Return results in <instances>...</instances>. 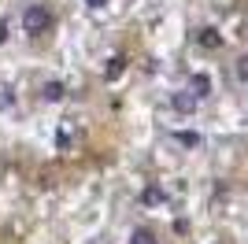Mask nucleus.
<instances>
[{"mask_svg": "<svg viewBox=\"0 0 248 244\" xmlns=\"http://www.w3.org/2000/svg\"><path fill=\"white\" fill-rule=\"evenodd\" d=\"M52 26V11L45 4H30V8L22 11V30L26 33H45Z\"/></svg>", "mask_w": 248, "mask_h": 244, "instance_id": "obj_1", "label": "nucleus"}, {"mask_svg": "<svg viewBox=\"0 0 248 244\" xmlns=\"http://www.w3.org/2000/svg\"><path fill=\"white\" fill-rule=\"evenodd\" d=\"M170 104H174V111H197V104H200V96H197V92H193V89H189V92H174V96H170Z\"/></svg>", "mask_w": 248, "mask_h": 244, "instance_id": "obj_2", "label": "nucleus"}, {"mask_svg": "<svg viewBox=\"0 0 248 244\" xmlns=\"http://www.w3.org/2000/svg\"><path fill=\"white\" fill-rule=\"evenodd\" d=\"M41 96L48 104H56V100H63V96H67V89H63V81H45L41 85Z\"/></svg>", "mask_w": 248, "mask_h": 244, "instance_id": "obj_3", "label": "nucleus"}, {"mask_svg": "<svg viewBox=\"0 0 248 244\" xmlns=\"http://www.w3.org/2000/svg\"><path fill=\"white\" fill-rule=\"evenodd\" d=\"M189 89L197 92L200 100H204L207 92H211V78H207V74H193V81H189Z\"/></svg>", "mask_w": 248, "mask_h": 244, "instance_id": "obj_4", "label": "nucleus"}, {"mask_svg": "<svg viewBox=\"0 0 248 244\" xmlns=\"http://www.w3.org/2000/svg\"><path fill=\"white\" fill-rule=\"evenodd\" d=\"M197 41H200V45H204V48H218V45H222V37H218V30H200V33H197Z\"/></svg>", "mask_w": 248, "mask_h": 244, "instance_id": "obj_5", "label": "nucleus"}, {"mask_svg": "<svg viewBox=\"0 0 248 244\" xmlns=\"http://www.w3.org/2000/svg\"><path fill=\"white\" fill-rule=\"evenodd\" d=\"M123 67H126V60H123V56H115V60H111V67L104 71V78H108V81H115L119 74H123Z\"/></svg>", "mask_w": 248, "mask_h": 244, "instance_id": "obj_6", "label": "nucleus"}, {"mask_svg": "<svg viewBox=\"0 0 248 244\" xmlns=\"http://www.w3.org/2000/svg\"><path fill=\"white\" fill-rule=\"evenodd\" d=\"M130 244H155V237L148 233V229H134V237H130Z\"/></svg>", "mask_w": 248, "mask_h": 244, "instance_id": "obj_7", "label": "nucleus"}, {"mask_svg": "<svg viewBox=\"0 0 248 244\" xmlns=\"http://www.w3.org/2000/svg\"><path fill=\"white\" fill-rule=\"evenodd\" d=\"M141 200H145V203H163V193H159V189H145Z\"/></svg>", "mask_w": 248, "mask_h": 244, "instance_id": "obj_8", "label": "nucleus"}, {"mask_svg": "<svg viewBox=\"0 0 248 244\" xmlns=\"http://www.w3.org/2000/svg\"><path fill=\"white\" fill-rule=\"evenodd\" d=\"M237 81H248V56L237 60Z\"/></svg>", "mask_w": 248, "mask_h": 244, "instance_id": "obj_9", "label": "nucleus"}, {"mask_svg": "<svg viewBox=\"0 0 248 244\" xmlns=\"http://www.w3.org/2000/svg\"><path fill=\"white\" fill-rule=\"evenodd\" d=\"M178 141H182V144H189V148H197V144H200V137H197V133H178Z\"/></svg>", "mask_w": 248, "mask_h": 244, "instance_id": "obj_10", "label": "nucleus"}, {"mask_svg": "<svg viewBox=\"0 0 248 244\" xmlns=\"http://www.w3.org/2000/svg\"><path fill=\"white\" fill-rule=\"evenodd\" d=\"M85 4H89V8H104V4H108V0H85Z\"/></svg>", "mask_w": 248, "mask_h": 244, "instance_id": "obj_11", "label": "nucleus"}]
</instances>
